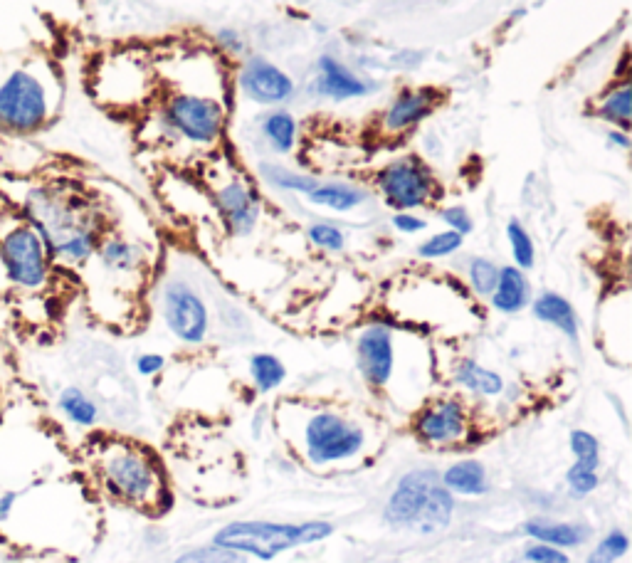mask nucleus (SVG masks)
I'll list each match as a JSON object with an SVG mask.
<instances>
[{
  "mask_svg": "<svg viewBox=\"0 0 632 563\" xmlns=\"http://www.w3.org/2000/svg\"><path fill=\"white\" fill-rule=\"evenodd\" d=\"M334 534L329 522H304V524H272V522H233L215 534V546L250 554L262 561L275 559L282 551L294 546H307L324 541Z\"/></svg>",
  "mask_w": 632,
  "mask_h": 563,
  "instance_id": "nucleus-8",
  "label": "nucleus"
},
{
  "mask_svg": "<svg viewBox=\"0 0 632 563\" xmlns=\"http://www.w3.org/2000/svg\"><path fill=\"white\" fill-rule=\"evenodd\" d=\"M566 484L576 497H586V494L595 492V487H598V472L571 465V470L566 472Z\"/></svg>",
  "mask_w": 632,
  "mask_h": 563,
  "instance_id": "nucleus-40",
  "label": "nucleus"
},
{
  "mask_svg": "<svg viewBox=\"0 0 632 563\" xmlns=\"http://www.w3.org/2000/svg\"><path fill=\"white\" fill-rule=\"evenodd\" d=\"M628 549H630L628 534L615 529V531H610L605 539L598 541V546L591 551V556H588L586 563H615L628 554Z\"/></svg>",
  "mask_w": 632,
  "mask_h": 563,
  "instance_id": "nucleus-34",
  "label": "nucleus"
},
{
  "mask_svg": "<svg viewBox=\"0 0 632 563\" xmlns=\"http://www.w3.org/2000/svg\"><path fill=\"white\" fill-rule=\"evenodd\" d=\"M307 238L324 252H341L346 247L344 230L334 223H312L307 228Z\"/></svg>",
  "mask_w": 632,
  "mask_h": 563,
  "instance_id": "nucleus-36",
  "label": "nucleus"
},
{
  "mask_svg": "<svg viewBox=\"0 0 632 563\" xmlns=\"http://www.w3.org/2000/svg\"><path fill=\"white\" fill-rule=\"evenodd\" d=\"M151 124L158 129V141H166L173 149L215 151L220 149L228 131L230 109L220 99L191 92H171L151 104Z\"/></svg>",
  "mask_w": 632,
  "mask_h": 563,
  "instance_id": "nucleus-3",
  "label": "nucleus"
},
{
  "mask_svg": "<svg viewBox=\"0 0 632 563\" xmlns=\"http://www.w3.org/2000/svg\"><path fill=\"white\" fill-rule=\"evenodd\" d=\"M304 198L316 208H326L331 213H351L371 201V191L363 188L361 183L321 181L319 178V183Z\"/></svg>",
  "mask_w": 632,
  "mask_h": 563,
  "instance_id": "nucleus-22",
  "label": "nucleus"
},
{
  "mask_svg": "<svg viewBox=\"0 0 632 563\" xmlns=\"http://www.w3.org/2000/svg\"><path fill=\"white\" fill-rule=\"evenodd\" d=\"M89 262H97L99 272L119 287L136 284L146 272V250L124 235L107 233L99 240L97 252Z\"/></svg>",
  "mask_w": 632,
  "mask_h": 563,
  "instance_id": "nucleus-17",
  "label": "nucleus"
},
{
  "mask_svg": "<svg viewBox=\"0 0 632 563\" xmlns=\"http://www.w3.org/2000/svg\"><path fill=\"white\" fill-rule=\"evenodd\" d=\"M94 99L109 112H144L161 94V80L154 60L144 50H114L94 62L89 75Z\"/></svg>",
  "mask_w": 632,
  "mask_h": 563,
  "instance_id": "nucleus-5",
  "label": "nucleus"
},
{
  "mask_svg": "<svg viewBox=\"0 0 632 563\" xmlns=\"http://www.w3.org/2000/svg\"><path fill=\"white\" fill-rule=\"evenodd\" d=\"M440 482L435 470H413L398 482L386 504V522L395 526H415L423 514L425 502L435 484Z\"/></svg>",
  "mask_w": 632,
  "mask_h": 563,
  "instance_id": "nucleus-18",
  "label": "nucleus"
},
{
  "mask_svg": "<svg viewBox=\"0 0 632 563\" xmlns=\"http://www.w3.org/2000/svg\"><path fill=\"white\" fill-rule=\"evenodd\" d=\"M524 531L531 536V539L541 541V544L556 546V549L581 546V544H586V539L591 536V529L583 524L544 522V519H536V522L524 524Z\"/></svg>",
  "mask_w": 632,
  "mask_h": 563,
  "instance_id": "nucleus-25",
  "label": "nucleus"
},
{
  "mask_svg": "<svg viewBox=\"0 0 632 563\" xmlns=\"http://www.w3.org/2000/svg\"><path fill=\"white\" fill-rule=\"evenodd\" d=\"M57 408H60V413L65 415L72 425H77V428H92L99 418L97 403H94L92 398H89L87 393L77 386L65 388V391L60 393V398H57Z\"/></svg>",
  "mask_w": 632,
  "mask_h": 563,
  "instance_id": "nucleus-28",
  "label": "nucleus"
},
{
  "mask_svg": "<svg viewBox=\"0 0 632 563\" xmlns=\"http://www.w3.org/2000/svg\"><path fill=\"white\" fill-rule=\"evenodd\" d=\"M391 225L400 235H418L428 228V220L418 213H410V210H400V213H393Z\"/></svg>",
  "mask_w": 632,
  "mask_h": 563,
  "instance_id": "nucleus-41",
  "label": "nucleus"
},
{
  "mask_svg": "<svg viewBox=\"0 0 632 563\" xmlns=\"http://www.w3.org/2000/svg\"><path fill=\"white\" fill-rule=\"evenodd\" d=\"M161 309L163 322H166L168 331H171L181 344L200 346L208 339V307H205L203 297H200L191 284L181 280L168 282L161 294Z\"/></svg>",
  "mask_w": 632,
  "mask_h": 563,
  "instance_id": "nucleus-13",
  "label": "nucleus"
},
{
  "mask_svg": "<svg viewBox=\"0 0 632 563\" xmlns=\"http://www.w3.org/2000/svg\"><path fill=\"white\" fill-rule=\"evenodd\" d=\"M10 284H8V277H5V267H3V260H0V294L8 292Z\"/></svg>",
  "mask_w": 632,
  "mask_h": 563,
  "instance_id": "nucleus-46",
  "label": "nucleus"
},
{
  "mask_svg": "<svg viewBox=\"0 0 632 563\" xmlns=\"http://www.w3.org/2000/svg\"><path fill=\"white\" fill-rule=\"evenodd\" d=\"M97 480L119 502L136 509H156L163 502V477L146 447L126 440H102L92 447Z\"/></svg>",
  "mask_w": 632,
  "mask_h": 563,
  "instance_id": "nucleus-4",
  "label": "nucleus"
},
{
  "mask_svg": "<svg viewBox=\"0 0 632 563\" xmlns=\"http://www.w3.org/2000/svg\"><path fill=\"white\" fill-rule=\"evenodd\" d=\"M499 280V265L489 257H470L467 262V287L474 297L489 299Z\"/></svg>",
  "mask_w": 632,
  "mask_h": 563,
  "instance_id": "nucleus-30",
  "label": "nucleus"
},
{
  "mask_svg": "<svg viewBox=\"0 0 632 563\" xmlns=\"http://www.w3.org/2000/svg\"><path fill=\"white\" fill-rule=\"evenodd\" d=\"M65 102V80L40 52L0 55V136H38L55 124Z\"/></svg>",
  "mask_w": 632,
  "mask_h": 563,
  "instance_id": "nucleus-2",
  "label": "nucleus"
},
{
  "mask_svg": "<svg viewBox=\"0 0 632 563\" xmlns=\"http://www.w3.org/2000/svg\"><path fill=\"white\" fill-rule=\"evenodd\" d=\"M630 77H615L608 89L598 94L591 104V117L615 129L630 131L632 126V82Z\"/></svg>",
  "mask_w": 632,
  "mask_h": 563,
  "instance_id": "nucleus-20",
  "label": "nucleus"
},
{
  "mask_svg": "<svg viewBox=\"0 0 632 563\" xmlns=\"http://www.w3.org/2000/svg\"><path fill=\"white\" fill-rule=\"evenodd\" d=\"M465 245V238L455 230H442V233L430 235L428 240L418 245L420 260H445V257L457 255Z\"/></svg>",
  "mask_w": 632,
  "mask_h": 563,
  "instance_id": "nucleus-33",
  "label": "nucleus"
},
{
  "mask_svg": "<svg viewBox=\"0 0 632 563\" xmlns=\"http://www.w3.org/2000/svg\"><path fill=\"white\" fill-rule=\"evenodd\" d=\"M531 312L539 322L553 326V329L561 331L568 341L573 344H581V324H578L576 307L568 302L566 297L556 292H541L539 297L531 302Z\"/></svg>",
  "mask_w": 632,
  "mask_h": 563,
  "instance_id": "nucleus-23",
  "label": "nucleus"
},
{
  "mask_svg": "<svg viewBox=\"0 0 632 563\" xmlns=\"http://www.w3.org/2000/svg\"><path fill=\"white\" fill-rule=\"evenodd\" d=\"M605 141H608L610 149H620V151H628L632 146L630 131L615 129V126H608V131H605Z\"/></svg>",
  "mask_w": 632,
  "mask_h": 563,
  "instance_id": "nucleus-44",
  "label": "nucleus"
},
{
  "mask_svg": "<svg viewBox=\"0 0 632 563\" xmlns=\"http://www.w3.org/2000/svg\"><path fill=\"white\" fill-rule=\"evenodd\" d=\"M163 366H166V359L161 354H141L136 359V371L141 376H156V373L163 371Z\"/></svg>",
  "mask_w": 632,
  "mask_h": 563,
  "instance_id": "nucleus-43",
  "label": "nucleus"
},
{
  "mask_svg": "<svg viewBox=\"0 0 632 563\" xmlns=\"http://www.w3.org/2000/svg\"><path fill=\"white\" fill-rule=\"evenodd\" d=\"M571 452L576 455V462H573V465L598 472L600 445H598V438H595V435L586 433V430H573L571 433Z\"/></svg>",
  "mask_w": 632,
  "mask_h": 563,
  "instance_id": "nucleus-35",
  "label": "nucleus"
},
{
  "mask_svg": "<svg viewBox=\"0 0 632 563\" xmlns=\"http://www.w3.org/2000/svg\"><path fill=\"white\" fill-rule=\"evenodd\" d=\"M0 260L10 292L42 294L55 275L45 240L15 208L0 213Z\"/></svg>",
  "mask_w": 632,
  "mask_h": 563,
  "instance_id": "nucleus-6",
  "label": "nucleus"
},
{
  "mask_svg": "<svg viewBox=\"0 0 632 563\" xmlns=\"http://www.w3.org/2000/svg\"><path fill=\"white\" fill-rule=\"evenodd\" d=\"M440 218L447 225V230H455L462 238H467L474 230V220L465 205H447V208L440 210Z\"/></svg>",
  "mask_w": 632,
  "mask_h": 563,
  "instance_id": "nucleus-39",
  "label": "nucleus"
},
{
  "mask_svg": "<svg viewBox=\"0 0 632 563\" xmlns=\"http://www.w3.org/2000/svg\"><path fill=\"white\" fill-rule=\"evenodd\" d=\"M15 502H18V494H15V492H3V494H0V524H5L10 517H13Z\"/></svg>",
  "mask_w": 632,
  "mask_h": 563,
  "instance_id": "nucleus-45",
  "label": "nucleus"
},
{
  "mask_svg": "<svg viewBox=\"0 0 632 563\" xmlns=\"http://www.w3.org/2000/svg\"><path fill=\"white\" fill-rule=\"evenodd\" d=\"M299 447L309 465L324 467L354 460L366 447V430L349 415L331 408H312L299 420Z\"/></svg>",
  "mask_w": 632,
  "mask_h": 563,
  "instance_id": "nucleus-7",
  "label": "nucleus"
},
{
  "mask_svg": "<svg viewBox=\"0 0 632 563\" xmlns=\"http://www.w3.org/2000/svg\"><path fill=\"white\" fill-rule=\"evenodd\" d=\"M442 99L445 97L440 89L430 87V84H413V87L398 89L391 102L378 114L376 134L386 141L405 139L433 117Z\"/></svg>",
  "mask_w": 632,
  "mask_h": 563,
  "instance_id": "nucleus-12",
  "label": "nucleus"
},
{
  "mask_svg": "<svg viewBox=\"0 0 632 563\" xmlns=\"http://www.w3.org/2000/svg\"><path fill=\"white\" fill-rule=\"evenodd\" d=\"M257 134L267 151L275 156H289L297 151L299 144V121L287 107L265 109L257 117Z\"/></svg>",
  "mask_w": 632,
  "mask_h": 563,
  "instance_id": "nucleus-19",
  "label": "nucleus"
},
{
  "mask_svg": "<svg viewBox=\"0 0 632 563\" xmlns=\"http://www.w3.org/2000/svg\"><path fill=\"white\" fill-rule=\"evenodd\" d=\"M531 304V284L529 277H526L524 270L519 267L507 265V267H499V280L494 292L489 294V307L499 314H512L524 312L526 307Z\"/></svg>",
  "mask_w": 632,
  "mask_h": 563,
  "instance_id": "nucleus-21",
  "label": "nucleus"
},
{
  "mask_svg": "<svg viewBox=\"0 0 632 563\" xmlns=\"http://www.w3.org/2000/svg\"><path fill=\"white\" fill-rule=\"evenodd\" d=\"M524 559L529 563H571L561 549H556V546H549V544H541V541L539 544H531L529 549L524 551Z\"/></svg>",
  "mask_w": 632,
  "mask_h": 563,
  "instance_id": "nucleus-42",
  "label": "nucleus"
},
{
  "mask_svg": "<svg viewBox=\"0 0 632 563\" xmlns=\"http://www.w3.org/2000/svg\"><path fill=\"white\" fill-rule=\"evenodd\" d=\"M442 487L462 497H479L489 489L487 470L477 460H462L442 475Z\"/></svg>",
  "mask_w": 632,
  "mask_h": 563,
  "instance_id": "nucleus-27",
  "label": "nucleus"
},
{
  "mask_svg": "<svg viewBox=\"0 0 632 563\" xmlns=\"http://www.w3.org/2000/svg\"><path fill=\"white\" fill-rule=\"evenodd\" d=\"M213 40H215V52L223 55L228 62H233V65L250 52V45H247L245 38H242L240 30H235V28H218L215 30Z\"/></svg>",
  "mask_w": 632,
  "mask_h": 563,
  "instance_id": "nucleus-37",
  "label": "nucleus"
},
{
  "mask_svg": "<svg viewBox=\"0 0 632 563\" xmlns=\"http://www.w3.org/2000/svg\"><path fill=\"white\" fill-rule=\"evenodd\" d=\"M376 89V80H368L366 75L346 65L341 57L329 55V52L316 57L314 77L309 82L312 97L329 99V102H354V99H366Z\"/></svg>",
  "mask_w": 632,
  "mask_h": 563,
  "instance_id": "nucleus-15",
  "label": "nucleus"
},
{
  "mask_svg": "<svg viewBox=\"0 0 632 563\" xmlns=\"http://www.w3.org/2000/svg\"><path fill=\"white\" fill-rule=\"evenodd\" d=\"M250 373L252 381H255L257 391L270 393L275 391L284 383V376H287V368L284 363L272 354H255L250 359Z\"/></svg>",
  "mask_w": 632,
  "mask_h": 563,
  "instance_id": "nucleus-31",
  "label": "nucleus"
},
{
  "mask_svg": "<svg viewBox=\"0 0 632 563\" xmlns=\"http://www.w3.org/2000/svg\"><path fill=\"white\" fill-rule=\"evenodd\" d=\"M213 193L215 210L223 220L225 230L233 238H247L255 233L262 218V201L257 196L255 186L237 168L228 166L218 171V181L210 188Z\"/></svg>",
  "mask_w": 632,
  "mask_h": 563,
  "instance_id": "nucleus-11",
  "label": "nucleus"
},
{
  "mask_svg": "<svg viewBox=\"0 0 632 563\" xmlns=\"http://www.w3.org/2000/svg\"><path fill=\"white\" fill-rule=\"evenodd\" d=\"M257 176H260V181H265L267 186L275 188V191L297 193V196H307L316 183H319V178L312 176V173L297 171V168H289L277 161L257 163Z\"/></svg>",
  "mask_w": 632,
  "mask_h": 563,
  "instance_id": "nucleus-26",
  "label": "nucleus"
},
{
  "mask_svg": "<svg viewBox=\"0 0 632 563\" xmlns=\"http://www.w3.org/2000/svg\"><path fill=\"white\" fill-rule=\"evenodd\" d=\"M176 563H245V559L237 551L223 549V546H210V549L188 551Z\"/></svg>",
  "mask_w": 632,
  "mask_h": 563,
  "instance_id": "nucleus-38",
  "label": "nucleus"
},
{
  "mask_svg": "<svg viewBox=\"0 0 632 563\" xmlns=\"http://www.w3.org/2000/svg\"><path fill=\"white\" fill-rule=\"evenodd\" d=\"M413 430L425 445L445 447L462 443L470 430L465 403L460 398H440V401L423 405L420 413L415 415Z\"/></svg>",
  "mask_w": 632,
  "mask_h": 563,
  "instance_id": "nucleus-16",
  "label": "nucleus"
},
{
  "mask_svg": "<svg viewBox=\"0 0 632 563\" xmlns=\"http://www.w3.org/2000/svg\"><path fill=\"white\" fill-rule=\"evenodd\" d=\"M507 240H509V250H512V257H514V267H519V270H524V272L534 270V265H536L534 238H531L529 230L521 225V220H516V218L509 220Z\"/></svg>",
  "mask_w": 632,
  "mask_h": 563,
  "instance_id": "nucleus-32",
  "label": "nucleus"
},
{
  "mask_svg": "<svg viewBox=\"0 0 632 563\" xmlns=\"http://www.w3.org/2000/svg\"><path fill=\"white\" fill-rule=\"evenodd\" d=\"M452 378H455L457 386L474 393V396L494 398L504 393V378L497 371L482 366V363H477L474 359L457 361L455 368H452Z\"/></svg>",
  "mask_w": 632,
  "mask_h": 563,
  "instance_id": "nucleus-24",
  "label": "nucleus"
},
{
  "mask_svg": "<svg viewBox=\"0 0 632 563\" xmlns=\"http://www.w3.org/2000/svg\"><path fill=\"white\" fill-rule=\"evenodd\" d=\"M452 512H455L452 492H447V489L442 487L440 482H437L433 487V492H430L428 502H425V507H423V514H420L418 524L415 526H418L423 534H430V531H437V529H445V526L450 524Z\"/></svg>",
  "mask_w": 632,
  "mask_h": 563,
  "instance_id": "nucleus-29",
  "label": "nucleus"
},
{
  "mask_svg": "<svg viewBox=\"0 0 632 563\" xmlns=\"http://www.w3.org/2000/svg\"><path fill=\"white\" fill-rule=\"evenodd\" d=\"M356 366L363 381L381 391L393 381L398 366V334L391 324L371 322L356 339Z\"/></svg>",
  "mask_w": 632,
  "mask_h": 563,
  "instance_id": "nucleus-14",
  "label": "nucleus"
},
{
  "mask_svg": "<svg viewBox=\"0 0 632 563\" xmlns=\"http://www.w3.org/2000/svg\"><path fill=\"white\" fill-rule=\"evenodd\" d=\"M13 205L42 235L55 267H87L107 235L99 205L67 183H28Z\"/></svg>",
  "mask_w": 632,
  "mask_h": 563,
  "instance_id": "nucleus-1",
  "label": "nucleus"
},
{
  "mask_svg": "<svg viewBox=\"0 0 632 563\" xmlns=\"http://www.w3.org/2000/svg\"><path fill=\"white\" fill-rule=\"evenodd\" d=\"M233 87L242 94V99L262 109L287 107L297 94L292 75L257 52H247L242 60L235 62Z\"/></svg>",
  "mask_w": 632,
  "mask_h": 563,
  "instance_id": "nucleus-10",
  "label": "nucleus"
},
{
  "mask_svg": "<svg viewBox=\"0 0 632 563\" xmlns=\"http://www.w3.org/2000/svg\"><path fill=\"white\" fill-rule=\"evenodd\" d=\"M373 188L393 210H423L437 203L442 188L433 166L418 154H400L373 173Z\"/></svg>",
  "mask_w": 632,
  "mask_h": 563,
  "instance_id": "nucleus-9",
  "label": "nucleus"
}]
</instances>
